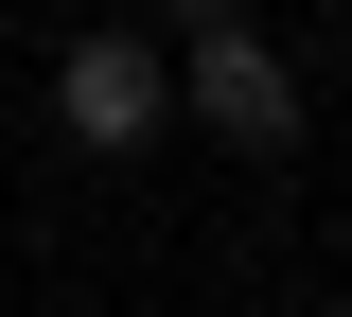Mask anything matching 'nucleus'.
Listing matches in <instances>:
<instances>
[{
    "mask_svg": "<svg viewBox=\"0 0 352 317\" xmlns=\"http://www.w3.org/2000/svg\"><path fill=\"white\" fill-rule=\"evenodd\" d=\"M176 124L229 141V159H282V141H300V71H282L229 0H176Z\"/></svg>",
    "mask_w": 352,
    "mask_h": 317,
    "instance_id": "f257e3e1",
    "label": "nucleus"
},
{
    "mask_svg": "<svg viewBox=\"0 0 352 317\" xmlns=\"http://www.w3.org/2000/svg\"><path fill=\"white\" fill-rule=\"evenodd\" d=\"M159 124H176V53L159 36H71L53 53V141L71 159H141Z\"/></svg>",
    "mask_w": 352,
    "mask_h": 317,
    "instance_id": "f03ea898",
    "label": "nucleus"
}]
</instances>
